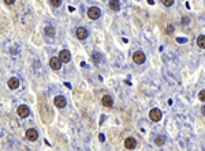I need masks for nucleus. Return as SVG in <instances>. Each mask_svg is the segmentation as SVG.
<instances>
[{
  "instance_id": "obj_5",
  "label": "nucleus",
  "mask_w": 205,
  "mask_h": 151,
  "mask_svg": "<svg viewBox=\"0 0 205 151\" xmlns=\"http://www.w3.org/2000/svg\"><path fill=\"white\" fill-rule=\"evenodd\" d=\"M49 65L52 70L57 71V70H60V67H62V60H60L59 57H52V59L49 60Z\"/></svg>"
},
{
  "instance_id": "obj_3",
  "label": "nucleus",
  "mask_w": 205,
  "mask_h": 151,
  "mask_svg": "<svg viewBox=\"0 0 205 151\" xmlns=\"http://www.w3.org/2000/svg\"><path fill=\"white\" fill-rule=\"evenodd\" d=\"M17 112H18V116L22 117V119H26V117H29V114H30V109L26 106V105H19Z\"/></svg>"
},
{
  "instance_id": "obj_4",
  "label": "nucleus",
  "mask_w": 205,
  "mask_h": 151,
  "mask_svg": "<svg viewBox=\"0 0 205 151\" xmlns=\"http://www.w3.org/2000/svg\"><path fill=\"white\" fill-rule=\"evenodd\" d=\"M133 60H134V63H137V64H142V63L145 61V55H144V52L137 50L135 53L133 55Z\"/></svg>"
},
{
  "instance_id": "obj_19",
  "label": "nucleus",
  "mask_w": 205,
  "mask_h": 151,
  "mask_svg": "<svg viewBox=\"0 0 205 151\" xmlns=\"http://www.w3.org/2000/svg\"><path fill=\"white\" fill-rule=\"evenodd\" d=\"M49 1L54 7H59L60 4H62V0H49Z\"/></svg>"
},
{
  "instance_id": "obj_21",
  "label": "nucleus",
  "mask_w": 205,
  "mask_h": 151,
  "mask_svg": "<svg viewBox=\"0 0 205 151\" xmlns=\"http://www.w3.org/2000/svg\"><path fill=\"white\" fill-rule=\"evenodd\" d=\"M190 21V19H189V16H185V18H182V23L183 25H187V22Z\"/></svg>"
},
{
  "instance_id": "obj_24",
  "label": "nucleus",
  "mask_w": 205,
  "mask_h": 151,
  "mask_svg": "<svg viewBox=\"0 0 205 151\" xmlns=\"http://www.w3.org/2000/svg\"><path fill=\"white\" fill-rule=\"evenodd\" d=\"M201 110H202V114H205V106H202Z\"/></svg>"
},
{
  "instance_id": "obj_12",
  "label": "nucleus",
  "mask_w": 205,
  "mask_h": 151,
  "mask_svg": "<svg viewBox=\"0 0 205 151\" xmlns=\"http://www.w3.org/2000/svg\"><path fill=\"white\" fill-rule=\"evenodd\" d=\"M101 102H103V105H104V106H107V108H111V106H112V104H113L112 98H111L110 95H104V97H103V99H101Z\"/></svg>"
},
{
  "instance_id": "obj_10",
  "label": "nucleus",
  "mask_w": 205,
  "mask_h": 151,
  "mask_svg": "<svg viewBox=\"0 0 205 151\" xmlns=\"http://www.w3.org/2000/svg\"><path fill=\"white\" fill-rule=\"evenodd\" d=\"M19 87V79L18 78H10L8 79V89L17 90Z\"/></svg>"
},
{
  "instance_id": "obj_1",
  "label": "nucleus",
  "mask_w": 205,
  "mask_h": 151,
  "mask_svg": "<svg viewBox=\"0 0 205 151\" xmlns=\"http://www.w3.org/2000/svg\"><path fill=\"white\" fill-rule=\"evenodd\" d=\"M100 15H101V11L97 7H90V8L88 10V16H89L90 19H93V21L100 18Z\"/></svg>"
},
{
  "instance_id": "obj_13",
  "label": "nucleus",
  "mask_w": 205,
  "mask_h": 151,
  "mask_svg": "<svg viewBox=\"0 0 205 151\" xmlns=\"http://www.w3.org/2000/svg\"><path fill=\"white\" fill-rule=\"evenodd\" d=\"M110 8L112 10V11H118V10L120 8V4H119L118 0H110Z\"/></svg>"
},
{
  "instance_id": "obj_15",
  "label": "nucleus",
  "mask_w": 205,
  "mask_h": 151,
  "mask_svg": "<svg viewBox=\"0 0 205 151\" xmlns=\"http://www.w3.org/2000/svg\"><path fill=\"white\" fill-rule=\"evenodd\" d=\"M44 31H45V34H47L48 37H54L55 36V29L52 26H47Z\"/></svg>"
},
{
  "instance_id": "obj_17",
  "label": "nucleus",
  "mask_w": 205,
  "mask_h": 151,
  "mask_svg": "<svg viewBox=\"0 0 205 151\" xmlns=\"http://www.w3.org/2000/svg\"><path fill=\"white\" fill-rule=\"evenodd\" d=\"M161 3H163L166 7H171L174 4V0H161Z\"/></svg>"
},
{
  "instance_id": "obj_8",
  "label": "nucleus",
  "mask_w": 205,
  "mask_h": 151,
  "mask_svg": "<svg viewBox=\"0 0 205 151\" xmlns=\"http://www.w3.org/2000/svg\"><path fill=\"white\" fill-rule=\"evenodd\" d=\"M75 34H77L78 40H85L88 37V30L85 29V27H78L77 31H75Z\"/></svg>"
},
{
  "instance_id": "obj_18",
  "label": "nucleus",
  "mask_w": 205,
  "mask_h": 151,
  "mask_svg": "<svg viewBox=\"0 0 205 151\" xmlns=\"http://www.w3.org/2000/svg\"><path fill=\"white\" fill-rule=\"evenodd\" d=\"M198 99L201 101V102H205V90H201L198 94Z\"/></svg>"
},
{
  "instance_id": "obj_11",
  "label": "nucleus",
  "mask_w": 205,
  "mask_h": 151,
  "mask_svg": "<svg viewBox=\"0 0 205 151\" xmlns=\"http://www.w3.org/2000/svg\"><path fill=\"white\" fill-rule=\"evenodd\" d=\"M137 146V142L134 138H127V139L125 140V147L127 148V150H133V148H135Z\"/></svg>"
},
{
  "instance_id": "obj_23",
  "label": "nucleus",
  "mask_w": 205,
  "mask_h": 151,
  "mask_svg": "<svg viewBox=\"0 0 205 151\" xmlns=\"http://www.w3.org/2000/svg\"><path fill=\"white\" fill-rule=\"evenodd\" d=\"M4 1H6L7 4H12V3H14V1H15V0H4Z\"/></svg>"
},
{
  "instance_id": "obj_7",
  "label": "nucleus",
  "mask_w": 205,
  "mask_h": 151,
  "mask_svg": "<svg viewBox=\"0 0 205 151\" xmlns=\"http://www.w3.org/2000/svg\"><path fill=\"white\" fill-rule=\"evenodd\" d=\"M26 138L30 142H34V140H37V138H39V132H37L34 128H30V129L26 131Z\"/></svg>"
},
{
  "instance_id": "obj_22",
  "label": "nucleus",
  "mask_w": 205,
  "mask_h": 151,
  "mask_svg": "<svg viewBox=\"0 0 205 151\" xmlns=\"http://www.w3.org/2000/svg\"><path fill=\"white\" fill-rule=\"evenodd\" d=\"M93 60H95V61H98V55H93Z\"/></svg>"
},
{
  "instance_id": "obj_20",
  "label": "nucleus",
  "mask_w": 205,
  "mask_h": 151,
  "mask_svg": "<svg viewBox=\"0 0 205 151\" xmlns=\"http://www.w3.org/2000/svg\"><path fill=\"white\" fill-rule=\"evenodd\" d=\"M172 31H174V27L171 26V25H169V26H167V33H168V34H171Z\"/></svg>"
},
{
  "instance_id": "obj_14",
  "label": "nucleus",
  "mask_w": 205,
  "mask_h": 151,
  "mask_svg": "<svg viewBox=\"0 0 205 151\" xmlns=\"http://www.w3.org/2000/svg\"><path fill=\"white\" fill-rule=\"evenodd\" d=\"M153 142H155L156 146H163L164 142H166V138L161 136V135H157V136L155 138V140H153Z\"/></svg>"
},
{
  "instance_id": "obj_2",
  "label": "nucleus",
  "mask_w": 205,
  "mask_h": 151,
  "mask_svg": "<svg viewBox=\"0 0 205 151\" xmlns=\"http://www.w3.org/2000/svg\"><path fill=\"white\" fill-rule=\"evenodd\" d=\"M149 117H151V120L153 123H157L161 120V110H159L157 108H155V109H152L151 112H149Z\"/></svg>"
},
{
  "instance_id": "obj_16",
  "label": "nucleus",
  "mask_w": 205,
  "mask_h": 151,
  "mask_svg": "<svg viewBox=\"0 0 205 151\" xmlns=\"http://www.w3.org/2000/svg\"><path fill=\"white\" fill-rule=\"evenodd\" d=\"M197 45L200 48H202V49H205V36H200L197 38Z\"/></svg>"
},
{
  "instance_id": "obj_6",
  "label": "nucleus",
  "mask_w": 205,
  "mask_h": 151,
  "mask_svg": "<svg viewBox=\"0 0 205 151\" xmlns=\"http://www.w3.org/2000/svg\"><path fill=\"white\" fill-rule=\"evenodd\" d=\"M59 59L62 60L63 63H68L71 60V55H70V52H68L67 49H63L59 52Z\"/></svg>"
},
{
  "instance_id": "obj_9",
  "label": "nucleus",
  "mask_w": 205,
  "mask_h": 151,
  "mask_svg": "<svg viewBox=\"0 0 205 151\" xmlns=\"http://www.w3.org/2000/svg\"><path fill=\"white\" fill-rule=\"evenodd\" d=\"M54 102H55V105H56L57 108H64L66 106V98L63 97V95H57V97H55V99H54Z\"/></svg>"
}]
</instances>
